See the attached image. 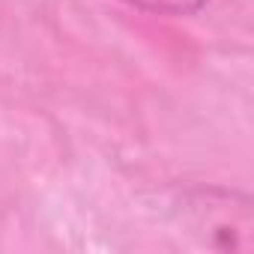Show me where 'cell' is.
I'll return each instance as SVG.
<instances>
[{
  "label": "cell",
  "mask_w": 254,
  "mask_h": 254,
  "mask_svg": "<svg viewBox=\"0 0 254 254\" xmlns=\"http://www.w3.org/2000/svg\"><path fill=\"white\" fill-rule=\"evenodd\" d=\"M177 212L191 236L212 251L254 248V203L245 191L227 186H194L180 194Z\"/></svg>",
  "instance_id": "6da1fadb"
},
{
  "label": "cell",
  "mask_w": 254,
  "mask_h": 254,
  "mask_svg": "<svg viewBox=\"0 0 254 254\" xmlns=\"http://www.w3.org/2000/svg\"><path fill=\"white\" fill-rule=\"evenodd\" d=\"M123 3L156 15H197L209 0H123Z\"/></svg>",
  "instance_id": "7a4b0ae2"
}]
</instances>
